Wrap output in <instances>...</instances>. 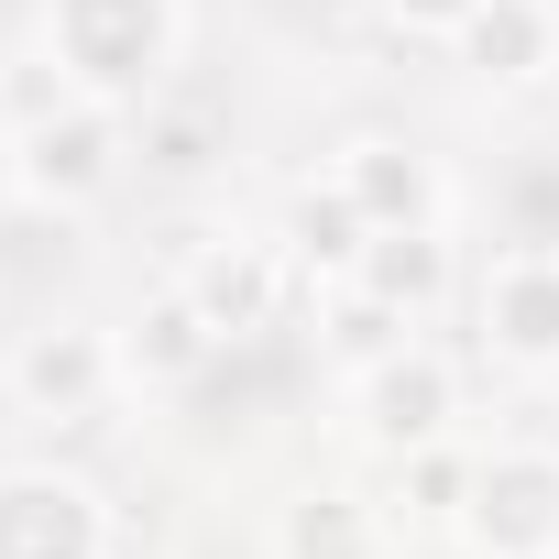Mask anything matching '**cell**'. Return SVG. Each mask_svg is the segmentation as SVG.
<instances>
[{
  "label": "cell",
  "mask_w": 559,
  "mask_h": 559,
  "mask_svg": "<svg viewBox=\"0 0 559 559\" xmlns=\"http://www.w3.org/2000/svg\"><path fill=\"white\" fill-rule=\"evenodd\" d=\"M176 45H187L176 0H56L45 12V56L78 78V99H110V110L165 99Z\"/></svg>",
  "instance_id": "1"
},
{
  "label": "cell",
  "mask_w": 559,
  "mask_h": 559,
  "mask_svg": "<svg viewBox=\"0 0 559 559\" xmlns=\"http://www.w3.org/2000/svg\"><path fill=\"white\" fill-rule=\"evenodd\" d=\"M450 526L472 559H559V450L548 439L472 450V493Z\"/></svg>",
  "instance_id": "2"
},
{
  "label": "cell",
  "mask_w": 559,
  "mask_h": 559,
  "mask_svg": "<svg viewBox=\"0 0 559 559\" xmlns=\"http://www.w3.org/2000/svg\"><path fill=\"white\" fill-rule=\"evenodd\" d=\"M352 428L373 461H406V450H439L461 428V362L428 352V341H395L352 373Z\"/></svg>",
  "instance_id": "3"
},
{
  "label": "cell",
  "mask_w": 559,
  "mask_h": 559,
  "mask_svg": "<svg viewBox=\"0 0 559 559\" xmlns=\"http://www.w3.org/2000/svg\"><path fill=\"white\" fill-rule=\"evenodd\" d=\"M12 176H23V198H45V209L110 198V187L132 176V110H110V99L45 110L34 132H12Z\"/></svg>",
  "instance_id": "4"
},
{
  "label": "cell",
  "mask_w": 559,
  "mask_h": 559,
  "mask_svg": "<svg viewBox=\"0 0 559 559\" xmlns=\"http://www.w3.org/2000/svg\"><path fill=\"white\" fill-rule=\"evenodd\" d=\"M472 330L504 373H559V241H515V252L483 263Z\"/></svg>",
  "instance_id": "5"
},
{
  "label": "cell",
  "mask_w": 559,
  "mask_h": 559,
  "mask_svg": "<svg viewBox=\"0 0 559 559\" xmlns=\"http://www.w3.org/2000/svg\"><path fill=\"white\" fill-rule=\"evenodd\" d=\"M12 406L23 417H99L110 395H121V330H99V319H45V330H23L12 341Z\"/></svg>",
  "instance_id": "6"
},
{
  "label": "cell",
  "mask_w": 559,
  "mask_h": 559,
  "mask_svg": "<svg viewBox=\"0 0 559 559\" xmlns=\"http://www.w3.org/2000/svg\"><path fill=\"white\" fill-rule=\"evenodd\" d=\"M0 559H110L99 483L56 461H12L0 472Z\"/></svg>",
  "instance_id": "7"
},
{
  "label": "cell",
  "mask_w": 559,
  "mask_h": 559,
  "mask_svg": "<svg viewBox=\"0 0 559 559\" xmlns=\"http://www.w3.org/2000/svg\"><path fill=\"white\" fill-rule=\"evenodd\" d=\"M176 286L198 297V319L219 330V341H263L274 330V308H286V286H297V263H286V241H198L187 252V274Z\"/></svg>",
  "instance_id": "8"
},
{
  "label": "cell",
  "mask_w": 559,
  "mask_h": 559,
  "mask_svg": "<svg viewBox=\"0 0 559 559\" xmlns=\"http://www.w3.org/2000/svg\"><path fill=\"white\" fill-rule=\"evenodd\" d=\"M330 176L352 187V209H362L373 230H439V219H450V176H439V154H417L406 132H352Z\"/></svg>",
  "instance_id": "9"
},
{
  "label": "cell",
  "mask_w": 559,
  "mask_h": 559,
  "mask_svg": "<svg viewBox=\"0 0 559 559\" xmlns=\"http://www.w3.org/2000/svg\"><path fill=\"white\" fill-rule=\"evenodd\" d=\"M219 352H230V341L198 319L187 286H165V297H143V308L121 319V384H198Z\"/></svg>",
  "instance_id": "10"
},
{
  "label": "cell",
  "mask_w": 559,
  "mask_h": 559,
  "mask_svg": "<svg viewBox=\"0 0 559 559\" xmlns=\"http://www.w3.org/2000/svg\"><path fill=\"white\" fill-rule=\"evenodd\" d=\"M450 45H461V67L483 88H537L559 67V12H548V0H483Z\"/></svg>",
  "instance_id": "11"
},
{
  "label": "cell",
  "mask_w": 559,
  "mask_h": 559,
  "mask_svg": "<svg viewBox=\"0 0 559 559\" xmlns=\"http://www.w3.org/2000/svg\"><path fill=\"white\" fill-rule=\"evenodd\" d=\"M274 241H286V263H297V274H319V286H352L373 219L352 209V187H341V176H319V187H297V198H286V230H274Z\"/></svg>",
  "instance_id": "12"
},
{
  "label": "cell",
  "mask_w": 559,
  "mask_h": 559,
  "mask_svg": "<svg viewBox=\"0 0 559 559\" xmlns=\"http://www.w3.org/2000/svg\"><path fill=\"white\" fill-rule=\"evenodd\" d=\"M274 559H384V515L341 483H308L274 504Z\"/></svg>",
  "instance_id": "13"
},
{
  "label": "cell",
  "mask_w": 559,
  "mask_h": 559,
  "mask_svg": "<svg viewBox=\"0 0 559 559\" xmlns=\"http://www.w3.org/2000/svg\"><path fill=\"white\" fill-rule=\"evenodd\" d=\"M352 286H362V297H384L395 319H428V308L450 297V241H439V230H373Z\"/></svg>",
  "instance_id": "14"
},
{
  "label": "cell",
  "mask_w": 559,
  "mask_h": 559,
  "mask_svg": "<svg viewBox=\"0 0 559 559\" xmlns=\"http://www.w3.org/2000/svg\"><path fill=\"white\" fill-rule=\"evenodd\" d=\"M132 165L165 176V187H198V176L219 165V121L187 110V99H143V121H132Z\"/></svg>",
  "instance_id": "15"
},
{
  "label": "cell",
  "mask_w": 559,
  "mask_h": 559,
  "mask_svg": "<svg viewBox=\"0 0 559 559\" xmlns=\"http://www.w3.org/2000/svg\"><path fill=\"white\" fill-rule=\"evenodd\" d=\"M406 330H417V319H395L384 297H362V286H330V352H341L352 373H362L373 352H395Z\"/></svg>",
  "instance_id": "16"
},
{
  "label": "cell",
  "mask_w": 559,
  "mask_h": 559,
  "mask_svg": "<svg viewBox=\"0 0 559 559\" xmlns=\"http://www.w3.org/2000/svg\"><path fill=\"white\" fill-rule=\"evenodd\" d=\"M395 483H406L417 515H461V493H472V450H450V439H439V450H406Z\"/></svg>",
  "instance_id": "17"
},
{
  "label": "cell",
  "mask_w": 559,
  "mask_h": 559,
  "mask_svg": "<svg viewBox=\"0 0 559 559\" xmlns=\"http://www.w3.org/2000/svg\"><path fill=\"white\" fill-rule=\"evenodd\" d=\"M373 12H384L395 34H461V23L483 12V0H373Z\"/></svg>",
  "instance_id": "18"
},
{
  "label": "cell",
  "mask_w": 559,
  "mask_h": 559,
  "mask_svg": "<svg viewBox=\"0 0 559 559\" xmlns=\"http://www.w3.org/2000/svg\"><path fill=\"white\" fill-rule=\"evenodd\" d=\"M548 88H559V67H548Z\"/></svg>",
  "instance_id": "19"
}]
</instances>
